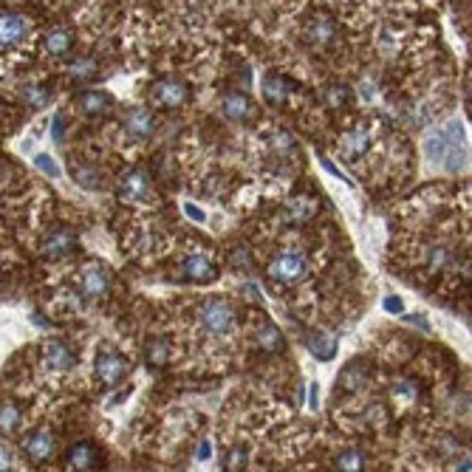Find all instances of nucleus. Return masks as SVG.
Returning <instances> with one entry per match:
<instances>
[{
  "label": "nucleus",
  "instance_id": "nucleus-1",
  "mask_svg": "<svg viewBox=\"0 0 472 472\" xmlns=\"http://www.w3.org/2000/svg\"><path fill=\"white\" fill-rule=\"evenodd\" d=\"M424 156L430 164H438L450 173H458L466 167V136L461 122H447L441 128H433L424 136Z\"/></svg>",
  "mask_w": 472,
  "mask_h": 472
},
{
  "label": "nucleus",
  "instance_id": "nucleus-2",
  "mask_svg": "<svg viewBox=\"0 0 472 472\" xmlns=\"http://www.w3.org/2000/svg\"><path fill=\"white\" fill-rule=\"evenodd\" d=\"M195 319H198V328L204 334H210L213 340H226L229 334H235V328H238V311H235V306L224 297L201 300Z\"/></svg>",
  "mask_w": 472,
  "mask_h": 472
},
{
  "label": "nucleus",
  "instance_id": "nucleus-3",
  "mask_svg": "<svg viewBox=\"0 0 472 472\" xmlns=\"http://www.w3.org/2000/svg\"><path fill=\"white\" fill-rule=\"evenodd\" d=\"M308 275V257L300 249H283L269 263V277L283 286H294Z\"/></svg>",
  "mask_w": 472,
  "mask_h": 472
},
{
  "label": "nucleus",
  "instance_id": "nucleus-4",
  "mask_svg": "<svg viewBox=\"0 0 472 472\" xmlns=\"http://www.w3.org/2000/svg\"><path fill=\"white\" fill-rule=\"evenodd\" d=\"M77 291H79V297L91 300V303L102 300L110 291V269L99 260L82 263V269L77 272Z\"/></svg>",
  "mask_w": 472,
  "mask_h": 472
},
{
  "label": "nucleus",
  "instance_id": "nucleus-5",
  "mask_svg": "<svg viewBox=\"0 0 472 472\" xmlns=\"http://www.w3.org/2000/svg\"><path fill=\"white\" fill-rule=\"evenodd\" d=\"M94 371H97V379L102 382L105 388H113L128 376L130 371V360L125 357L122 351H116L113 345H99L97 351V360H94Z\"/></svg>",
  "mask_w": 472,
  "mask_h": 472
},
{
  "label": "nucleus",
  "instance_id": "nucleus-6",
  "mask_svg": "<svg viewBox=\"0 0 472 472\" xmlns=\"http://www.w3.org/2000/svg\"><path fill=\"white\" fill-rule=\"evenodd\" d=\"M28 35H32V23H28L26 14L12 9L0 12V54L17 51L28 40Z\"/></svg>",
  "mask_w": 472,
  "mask_h": 472
},
{
  "label": "nucleus",
  "instance_id": "nucleus-7",
  "mask_svg": "<svg viewBox=\"0 0 472 472\" xmlns=\"http://www.w3.org/2000/svg\"><path fill=\"white\" fill-rule=\"evenodd\" d=\"M77 362H79V357H77V351H74L71 342H66V340H48L43 345V368L46 371H51V373H68V371L77 368Z\"/></svg>",
  "mask_w": 472,
  "mask_h": 472
},
{
  "label": "nucleus",
  "instance_id": "nucleus-8",
  "mask_svg": "<svg viewBox=\"0 0 472 472\" xmlns=\"http://www.w3.org/2000/svg\"><path fill=\"white\" fill-rule=\"evenodd\" d=\"M150 97L159 108H181L190 99V85L179 77H164V79L153 82Z\"/></svg>",
  "mask_w": 472,
  "mask_h": 472
},
{
  "label": "nucleus",
  "instance_id": "nucleus-9",
  "mask_svg": "<svg viewBox=\"0 0 472 472\" xmlns=\"http://www.w3.org/2000/svg\"><path fill=\"white\" fill-rule=\"evenodd\" d=\"M150 195H153V184L144 170H128L119 179V198L125 204H141Z\"/></svg>",
  "mask_w": 472,
  "mask_h": 472
},
{
  "label": "nucleus",
  "instance_id": "nucleus-10",
  "mask_svg": "<svg viewBox=\"0 0 472 472\" xmlns=\"http://www.w3.org/2000/svg\"><path fill=\"white\" fill-rule=\"evenodd\" d=\"M181 275L187 280H193V283H213L215 275H218V269H215L213 257L206 255V252H190L181 260Z\"/></svg>",
  "mask_w": 472,
  "mask_h": 472
},
{
  "label": "nucleus",
  "instance_id": "nucleus-11",
  "mask_svg": "<svg viewBox=\"0 0 472 472\" xmlns=\"http://www.w3.org/2000/svg\"><path fill=\"white\" fill-rule=\"evenodd\" d=\"M125 133L133 141H147V139L156 133V116L147 110V108H141V105L130 108L128 116H125Z\"/></svg>",
  "mask_w": 472,
  "mask_h": 472
},
{
  "label": "nucleus",
  "instance_id": "nucleus-12",
  "mask_svg": "<svg viewBox=\"0 0 472 472\" xmlns=\"http://www.w3.org/2000/svg\"><path fill=\"white\" fill-rule=\"evenodd\" d=\"M51 453H54V433H51V430L40 427V430L28 433V435L23 438V455H26L28 461H32V464H43V461H48V458H51Z\"/></svg>",
  "mask_w": 472,
  "mask_h": 472
},
{
  "label": "nucleus",
  "instance_id": "nucleus-13",
  "mask_svg": "<svg viewBox=\"0 0 472 472\" xmlns=\"http://www.w3.org/2000/svg\"><path fill=\"white\" fill-rule=\"evenodd\" d=\"M40 48L46 57H66L74 48V32L68 26H51L43 32Z\"/></svg>",
  "mask_w": 472,
  "mask_h": 472
},
{
  "label": "nucleus",
  "instance_id": "nucleus-14",
  "mask_svg": "<svg viewBox=\"0 0 472 472\" xmlns=\"http://www.w3.org/2000/svg\"><path fill=\"white\" fill-rule=\"evenodd\" d=\"M74 249H77V238H74V232H71V229H66V226L51 229V232L46 235L43 246H40V252H43L48 260L66 257V255H71Z\"/></svg>",
  "mask_w": 472,
  "mask_h": 472
},
{
  "label": "nucleus",
  "instance_id": "nucleus-15",
  "mask_svg": "<svg viewBox=\"0 0 472 472\" xmlns=\"http://www.w3.org/2000/svg\"><path fill=\"white\" fill-rule=\"evenodd\" d=\"M306 40L314 48H328L337 40V23L328 14H314L306 26Z\"/></svg>",
  "mask_w": 472,
  "mask_h": 472
},
{
  "label": "nucleus",
  "instance_id": "nucleus-16",
  "mask_svg": "<svg viewBox=\"0 0 472 472\" xmlns=\"http://www.w3.org/2000/svg\"><path fill=\"white\" fill-rule=\"evenodd\" d=\"M113 108V99L105 91H85L77 97V110L82 116H102Z\"/></svg>",
  "mask_w": 472,
  "mask_h": 472
},
{
  "label": "nucleus",
  "instance_id": "nucleus-17",
  "mask_svg": "<svg viewBox=\"0 0 472 472\" xmlns=\"http://www.w3.org/2000/svg\"><path fill=\"white\" fill-rule=\"evenodd\" d=\"M221 113L229 122H246L252 116V102L244 94H226L221 99Z\"/></svg>",
  "mask_w": 472,
  "mask_h": 472
},
{
  "label": "nucleus",
  "instance_id": "nucleus-18",
  "mask_svg": "<svg viewBox=\"0 0 472 472\" xmlns=\"http://www.w3.org/2000/svg\"><path fill=\"white\" fill-rule=\"evenodd\" d=\"M97 461H99V450L91 444V441H79V444H74V447L68 450V464H71L74 469H79V472L94 469Z\"/></svg>",
  "mask_w": 472,
  "mask_h": 472
},
{
  "label": "nucleus",
  "instance_id": "nucleus-19",
  "mask_svg": "<svg viewBox=\"0 0 472 472\" xmlns=\"http://www.w3.org/2000/svg\"><path fill=\"white\" fill-rule=\"evenodd\" d=\"M368 141H371V136L360 128V130H351L345 139H342V147H340V150H342V159L345 161H357L365 150H368Z\"/></svg>",
  "mask_w": 472,
  "mask_h": 472
},
{
  "label": "nucleus",
  "instance_id": "nucleus-20",
  "mask_svg": "<svg viewBox=\"0 0 472 472\" xmlns=\"http://www.w3.org/2000/svg\"><path fill=\"white\" fill-rule=\"evenodd\" d=\"M23 427V410L14 402L0 404V435H14Z\"/></svg>",
  "mask_w": 472,
  "mask_h": 472
},
{
  "label": "nucleus",
  "instance_id": "nucleus-21",
  "mask_svg": "<svg viewBox=\"0 0 472 472\" xmlns=\"http://www.w3.org/2000/svg\"><path fill=\"white\" fill-rule=\"evenodd\" d=\"M288 88H291V85H288L283 77L269 74L266 79H263V99H269L272 105H283L286 97H288Z\"/></svg>",
  "mask_w": 472,
  "mask_h": 472
},
{
  "label": "nucleus",
  "instance_id": "nucleus-22",
  "mask_svg": "<svg viewBox=\"0 0 472 472\" xmlns=\"http://www.w3.org/2000/svg\"><path fill=\"white\" fill-rule=\"evenodd\" d=\"M308 351L314 353L317 360H331L334 353H337V340L334 337H328V334H319V331H314V334H308Z\"/></svg>",
  "mask_w": 472,
  "mask_h": 472
},
{
  "label": "nucleus",
  "instance_id": "nucleus-23",
  "mask_svg": "<svg viewBox=\"0 0 472 472\" xmlns=\"http://www.w3.org/2000/svg\"><path fill=\"white\" fill-rule=\"evenodd\" d=\"M337 472H362L365 469V453L357 447H348L345 453L337 455Z\"/></svg>",
  "mask_w": 472,
  "mask_h": 472
},
{
  "label": "nucleus",
  "instance_id": "nucleus-24",
  "mask_svg": "<svg viewBox=\"0 0 472 472\" xmlns=\"http://www.w3.org/2000/svg\"><path fill=\"white\" fill-rule=\"evenodd\" d=\"M170 362V342L167 340H150L147 342V365L164 368Z\"/></svg>",
  "mask_w": 472,
  "mask_h": 472
},
{
  "label": "nucleus",
  "instance_id": "nucleus-25",
  "mask_svg": "<svg viewBox=\"0 0 472 472\" xmlns=\"http://www.w3.org/2000/svg\"><path fill=\"white\" fill-rule=\"evenodd\" d=\"M257 340H260V345L266 348V351H277V348H280V342H283L280 331L272 326L269 319H263L260 326H257Z\"/></svg>",
  "mask_w": 472,
  "mask_h": 472
},
{
  "label": "nucleus",
  "instance_id": "nucleus-26",
  "mask_svg": "<svg viewBox=\"0 0 472 472\" xmlns=\"http://www.w3.org/2000/svg\"><path fill=\"white\" fill-rule=\"evenodd\" d=\"M68 74H71L74 79H91V77L97 74V63H94V60H77V63L68 68Z\"/></svg>",
  "mask_w": 472,
  "mask_h": 472
},
{
  "label": "nucleus",
  "instance_id": "nucleus-27",
  "mask_svg": "<svg viewBox=\"0 0 472 472\" xmlns=\"http://www.w3.org/2000/svg\"><path fill=\"white\" fill-rule=\"evenodd\" d=\"M0 472H17V455L6 444H0Z\"/></svg>",
  "mask_w": 472,
  "mask_h": 472
},
{
  "label": "nucleus",
  "instance_id": "nucleus-28",
  "mask_svg": "<svg viewBox=\"0 0 472 472\" xmlns=\"http://www.w3.org/2000/svg\"><path fill=\"white\" fill-rule=\"evenodd\" d=\"M35 164L48 175V179H57V175H60V167H57V164H54V159H51V156H46V153H37Z\"/></svg>",
  "mask_w": 472,
  "mask_h": 472
},
{
  "label": "nucleus",
  "instance_id": "nucleus-29",
  "mask_svg": "<svg viewBox=\"0 0 472 472\" xmlns=\"http://www.w3.org/2000/svg\"><path fill=\"white\" fill-rule=\"evenodd\" d=\"M244 461H246V450H241V447H235L229 455H226V469H241L244 466Z\"/></svg>",
  "mask_w": 472,
  "mask_h": 472
},
{
  "label": "nucleus",
  "instance_id": "nucleus-30",
  "mask_svg": "<svg viewBox=\"0 0 472 472\" xmlns=\"http://www.w3.org/2000/svg\"><path fill=\"white\" fill-rule=\"evenodd\" d=\"M360 94H362L365 102H373V99L379 97V88L373 85V79H362V82H360Z\"/></svg>",
  "mask_w": 472,
  "mask_h": 472
},
{
  "label": "nucleus",
  "instance_id": "nucleus-31",
  "mask_svg": "<svg viewBox=\"0 0 472 472\" xmlns=\"http://www.w3.org/2000/svg\"><path fill=\"white\" fill-rule=\"evenodd\" d=\"M28 97H32V99H28L32 105L43 108V105L48 102V97H51V94H48V88H43V85H40V88H32V91H28Z\"/></svg>",
  "mask_w": 472,
  "mask_h": 472
},
{
  "label": "nucleus",
  "instance_id": "nucleus-32",
  "mask_svg": "<svg viewBox=\"0 0 472 472\" xmlns=\"http://www.w3.org/2000/svg\"><path fill=\"white\" fill-rule=\"evenodd\" d=\"M345 99H348V88L334 85V91H328V105H331V108H340Z\"/></svg>",
  "mask_w": 472,
  "mask_h": 472
},
{
  "label": "nucleus",
  "instance_id": "nucleus-33",
  "mask_svg": "<svg viewBox=\"0 0 472 472\" xmlns=\"http://www.w3.org/2000/svg\"><path fill=\"white\" fill-rule=\"evenodd\" d=\"M385 311H391V314H402V311H404L402 297H388V300H385Z\"/></svg>",
  "mask_w": 472,
  "mask_h": 472
},
{
  "label": "nucleus",
  "instance_id": "nucleus-34",
  "mask_svg": "<svg viewBox=\"0 0 472 472\" xmlns=\"http://www.w3.org/2000/svg\"><path fill=\"white\" fill-rule=\"evenodd\" d=\"M198 458H201V461H206V458H210V441H206V438H204L201 444H198Z\"/></svg>",
  "mask_w": 472,
  "mask_h": 472
},
{
  "label": "nucleus",
  "instance_id": "nucleus-35",
  "mask_svg": "<svg viewBox=\"0 0 472 472\" xmlns=\"http://www.w3.org/2000/svg\"><path fill=\"white\" fill-rule=\"evenodd\" d=\"M187 213H190V218H195V221H204V213H201V210H195L193 204H187Z\"/></svg>",
  "mask_w": 472,
  "mask_h": 472
}]
</instances>
